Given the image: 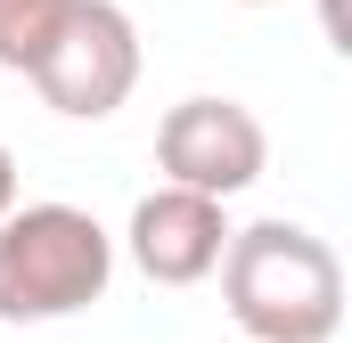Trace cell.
Wrapping results in <instances>:
<instances>
[{
    "label": "cell",
    "instance_id": "obj_1",
    "mask_svg": "<svg viewBox=\"0 0 352 343\" xmlns=\"http://www.w3.org/2000/svg\"><path fill=\"white\" fill-rule=\"evenodd\" d=\"M221 303L246 343H336L344 327V261L303 221H254L221 246Z\"/></svg>",
    "mask_w": 352,
    "mask_h": 343
},
{
    "label": "cell",
    "instance_id": "obj_2",
    "mask_svg": "<svg viewBox=\"0 0 352 343\" xmlns=\"http://www.w3.org/2000/svg\"><path fill=\"white\" fill-rule=\"evenodd\" d=\"M115 237L82 204H8L0 213V319L8 327H50L107 303Z\"/></svg>",
    "mask_w": 352,
    "mask_h": 343
},
{
    "label": "cell",
    "instance_id": "obj_3",
    "mask_svg": "<svg viewBox=\"0 0 352 343\" xmlns=\"http://www.w3.org/2000/svg\"><path fill=\"white\" fill-rule=\"evenodd\" d=\"M25 82L41 90V106L66 115V123H107L131 98V82H140V25L115 0H66L58 33L25 66Z\"/></svg>",
    "mask_w": 352,
    "mask_h": 343
},
{
    "label": "cell",
    "instance_id": "obj_4",
    "mask_svg": "<svg viewBox=\"0 0 352 343\" xmlns=\"http://www.w3.org/2000/svg\"><path fill=\"white\" fill-rule=\"evenodd\" d=\"M270 164V131L254 123V106L238 98H180L156 123V172L173 188H205V196H246Z\"/></svg>",
    "mask_w": 352,
    "mask_h": 343
},
{
    "label": "cell",
    "instance_id": "obj_5",
    "mask_svg": "<svg viewBox=\"0 0 352 343\" xmlns=\"http://www.w3.org/2000/svg\"><path fill=\"white\" fill-rule=\"evenodd\" d=\"M123 246H131V261H140L148 286H197V278H213V261H221V246H230L221 196H205V188H173V180H164L156 196L131 204Z\"/></svg>",
    "mask_w": 352,
    "mask_h": 343
},
{
    "label": "cell",
    "instance_id": "obj_6",
    "mask_svg": "<svg viewBox=\"0 0 352 343\" xmlns=\"http://www.w3.org/2000/svg\"><path fill=\"white\" fill-rule=\"evenodd\" d=\"M58 16H66V0H0V66L25 74L41 58V41L58 33Z\"/></svg>",
    "mask_w": 352,
    "mask_h": 343
},
{
    "label": "cell",
    "instance_id": "obj_7",
    "mask_svg": "<svg viewBox=\"0 0 352 343\" xmlns=\"http://www.w3.org/2000/svg\"><path fill=\"white\" fill-rule=\"evenodd\" d=\"M8 204H16V156L0 147V213H8Z\"/></svg>",
    "mask_w": 352,
    "mask_h": 343
},
{
    "label": "cell",
    "instance_id": "obj_8",
    "mask_svg": "<svg viewBox=\"0 0 352 343\" xmlns=\"http://www.w3.org/2000/svg\"><path fill=\"white\" fill-rule=\"evenodd\" d=\"M246 8H270V0H246Z\"/></svg>",
    "mask_w": 352,
    "mask_h": 343
}]
</instances>
